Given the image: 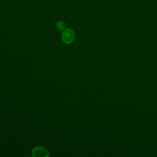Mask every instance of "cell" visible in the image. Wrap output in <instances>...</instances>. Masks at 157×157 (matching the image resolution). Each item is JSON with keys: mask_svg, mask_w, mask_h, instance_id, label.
I'll return each mask as SVG.
<instances>
[{"mask_svg": "<svg viewBox=\"0 0 157 157\" xmlns=\"http://www.w3.org/2000/svg\"><path fill=\"white\" fill-rule=\"evenodd\" d=\"M32 155L34 157H47L49 156V151L44 147H37L33 149Z\"/></svg>", "mask_w": 157, "mask_h": 157, "instance_id": "cell-2", "label": "cell"}, {"mask_svg": "<svg viewBox=\"0 0 157 157\" xmlns=\"http://www.w3.org/2000/svg\"><path fill=\"white\" fill-rule=\"evenodd\" d=\"M56 28L59 30H64L66 28V23L63 21H59L56 23Z\"/></svg>", "mask_w": 157, "mask_h": 157, "instance_id": "cell-3", "label": "cell"}, {"mask_svg": "<svg viewBox=\"0 0 157 157\" xmlns=\"http://www.w3.org/2000/svg\"><path fill=\"white\" fill-rule=\"evenodd\" d=\"M75 36L74 31L70 28H67L64 29L61 34V39L65 44H70L74 40Z\"/></svg>", "mask_w": 157, "mask_h": 157, "instance_id": "cell-1", "label": "cell"}]
</instances>
